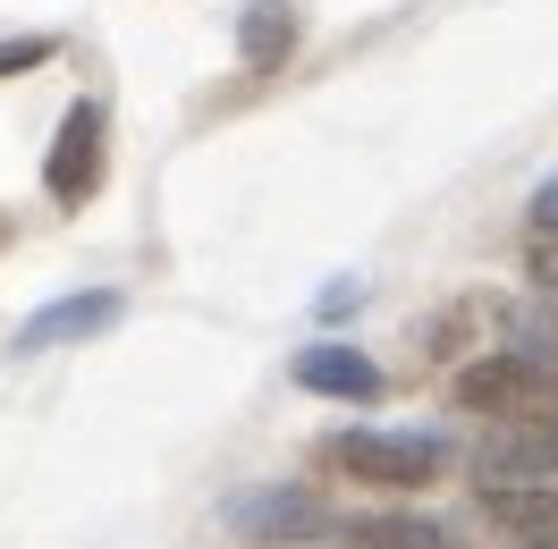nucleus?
<instances>
[{"label": "nucleus", "instance_id": "obj_1", "mask_svg": "<svg viewBox=\"0 0 558 549\" xmlns=\"http://www.w3.org/2000/svg\"><path fill=\"white\" fill-rule=\"evenodd\" d=\"M330 456H339L355 481H373V490H423V481L440 474V456H449V448L423 440V431H348Z\"/></svg>", "mask_w": 558, "mask_h": 549}, {"label": "nucleus", "instance_id": "obj_2", "mask_svg": "<svg viewBox=\"0 0 558 549\" xmlns=\"http://www.w3.org/2000/svg\"><path fill=\"white\" fill-rule=\"evenodd\" d=\"M474 474L499 481V490H508V481L558 474V423H542V414H533V423H499L483 440V456H474Z\"/></svg>", "mask_w": 558, "mask_h": 549}, {"label": "nucleus", "instance_id": "obj_3", "mask_svg": "<svg viewBox=\"0 0 558 549\" xmlns=\"http://www.w3.org/2000/svg\"><path fill=\"white\" fill-rule=\"evenodd\" d=\"M102 178V102H76L60 119V144H51V195L60 204H85Z\"/></svg>", "mask_w": 558, "mask_h": 549}, {"label": "nucleus", "instance_id": "obj_4", "mask_svg": "<svg viewBox=\"0 0 558 549\" xmlns=\"http://www.w3.org/2000/svg\"><path fill=\"white\" fill-rule=\"evenodd\" d=\"M296 380L322 389V398H348V406H373V398H381V364H373L364 346H339V339L305 346V355H296Z\"/></svg>", "mask_w": 558, "mask_h": 549}, {"label": "nucleus", "instance_id": "obj_5", "mask_svg": "<svg viewBox=\"0 0 558 549\" xmlns=\"http://www.w3.org/2000/svg\"><path fill=\"white\" fill-rule=\"evenodd\" d=\"M128 313V296H110V288H94V296H69V305H43L26 330H17V355H43V346H69V339H94V330H110Z\"/></svg>", "mask_w": 558, "mask_h": 549}, {"label": "nucleus", "instance_id": "obj_6", "mask_svg": "<svg viewBox=\"0 0 558 549\" xmlns=\"http://www.w3.org/2000/svg\"><path fill=\"white\" fill-rule=\"evenodd\" d=\"M533 389H542V373H533L517 346H508V355H483V364H465V373H457V406H474V414H490V406H524Z\"/></svg>", "mask_w": 558, "mask_h": 549}, {"label": "nucleus", "instance_id": "obj_7", "mask_svg": "<svg viewBox=\"0 0 558 549\" xmlns=\"http://www.w3.org/2000/svg\"><path fill=\"white\" fill-rule=\"evenodd\" d=\"M490 515H499V533H508L517 549H558V490H550V481H517V490H499Z\"/></svg>", "mask_w": 558, "mask_h": 549}, {"label": "nucleus", "instance_id": "obj_8", "mask_svg": "<svg viewBox=\"0 0 558 549\" xmlns=\"http://www.w3.org/2000/svg\"><path fill=\"white\" fill-rule=\"evenodd\" d=\"M238 35H245V60H254V69H279V60H288V35H296V17H288V0H254Z\"/></svg>", "mask_w": 558, "mask_h": 549}, {"label": "nucleus", "instance_id": "obj_9", "mask_svg": "<svg viewBox=\"0 0 558 549\" xmlns=\"http://www.w3.org/2000/svg\"><path fill=\"white\" fill-rule=\"evenodd\" d=\"M355 541L364 549H449V524H432V515H364Z\"/></svg>", "mask_w": 558, "mask_h": 549}, {"label": "nucleus", "instance_id": "obj_10", "mask_svg": "<svg viewBox=\"0 0 558 549\" xmlns=\"http://www.w3.org/2000/svg\"><path fill=\"white\" fill-rule=\"evenodd\" d=\"M238 524L245 533H314L322 508L305 499V490H279V499H238Z\"/></svg>", "mask_w": 558, "mask_h": 549}, {"label": "nucleus", "instance_id": "obj_11", "mask_svg": "<svg viewBox=\"0 0 558 549\" xmlns=\"http://www.w3.org/2000/svg\"><path fill=\"white\" fill-rule=\"evenodd\" d=\"M35 60H51V42H43V35H26V42H0V76H9V69H35Z\"/></svg>", "mask_w": 558, "mask_h": 549}, {"label": "nucleus", "instance_id": "obj_12", "mask_svg": "<svg viewBox=\"0 0 558 549\" xmlns=\"http://www.w3.org/2000/svg\"><path fill=\"white\" fill-rule=\"evenodd\" d=\"M533 229H542V237H558V178L533 195Z\"/></svg>", "mask_w": 558, "mask_h": 549}, {"label": "nucleus", "instance_id": "obj_13", "mask_svg": "<svg viewBox=\"0 0 558 549\" xmlns=\"http://www.w3.org/2000/svg\"><path fill=\"white\" fill-rule=\"evenodd\" d=\"M533 279H542V288H558V237L533 245Z\"/></svg>", "mask_w": 558, "mask_h": 549}]
</instances>
